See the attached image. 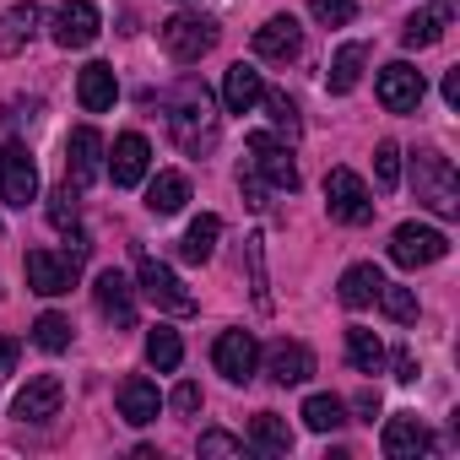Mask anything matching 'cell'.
I'll return each mask as SVG.
<instances>
[{"mask_svg": "<svg viewBox=\"0 0 460 460\" xmlns=\"http://www.w3.org/2000/svg\"><path fill=\"white\" fill-rule=\"evenodd\" d=\"M163 109H168V130H173V141H179L190 157H200V152L217 146V109H211L206 82L179 76V87L163 98Z\"/></svg>", "mask_w": 460, "mask_h": 460, "instance_id": "obj_1", "label": "cell"}, {"mask_svg": "<svg viewBox=\"0 0 460 460\" xmlns=\"http://www.w3.org/2000/svg\"><path fill=\"white\" fill-rule=\"evenodd\" d=\"M411 190H417V200L433 217H455L460 211V179H455V163L444 152H417L411 157Z\"/></svg>", "mask_w": 460, "mask_h": 460, "instance_id": "obj_2", "label": "cell"}, {"mask_svg": "<svg viewBox=\"0 0 460 460\" xmlns=\"http://www.w3.org/2000/svg\"><path fill=\"white\" fill-rule=\"evenodd\" d=\"M157 39H163L168 60L195 66L200 55H211V49H217V22H211V17H200V12H179V17H168V22L157 28Z\"/></svg>", "mask_w": 460, "mask_h": 460, "instance_id": "obj_3", "label": "cell"}, {"mask_svg": "<svg viewBox=\"0 0 460 460\" xmlns=\"http://www.w3.org/2000/svg\"><path fill=\"white\" fill-rule=\"evenodd\" d=\"M136 288H141L146 304H157V314H195V293H190L163 261H152V255L136 261Z\"/></svg>", "mask_w": 460, "mask_h": 460, "instance_id": "obj_4", "label": "cell"}, {"mask_svg": "<svg viewBox=\"0 0 460 460\" xmlns=\"http://www.w3.org/2000/svg\"><path fill=\"white\" fill-rule=\"evenodd\" d=\"M325 211L336 222H347V227H363L374 217V195H368V184L352 168H331L325 173Z\"/></svg>", "mask_w": 460, "mask_h": 460, "instance_id": "obj_5", "label": "cell"}, {"mask_svg": "<svg viewBox=\"0 0 460 460\" xmlns=\"http://www.w3.org/2000/svg\"><path fill=\"white\" fill-rule=\"evenodd\" d=\"M76 277H82V255L76 250H33L28 255V288L39 293V298H60V293H71L76 288Z\"/></svg>", "mask_w": 460, "mask_h": 460, "instance_id": "obj_6", "label": "cell"}, {"mask_svg": "<svg viewBox=\"0 0 460 460\" xmlns=\"http://www.w3.org/2000/svg\"><path fill=\"white\" fill-rule=\"evenodd\" d=\"M250 168L271 184V190H298V163H293V146L271 130H255L250 136Z\"/></svg>", "mask_w": 460, "mask_h": 460, "instance_id": "obj_7", "label": "cell"}, {"mask_svg": "<svg viewBox=\"0 0 460 460\" xmlns=\"http://www.w3.org/2000/svg\"><path fill=\"white\" fill-rule=\"evenodd\" d=\"M0 200H6V206L39 200V163H33V152L22 141L0 146Z\"/></svg>", "mask_w": 460, "mask_h": 460, "instance_id": "obj_8", "label": "cell"}, {"mask_svg": "<svg viewBox=\"0 0 460 460\" xmlns=\"http://www.w3.org/2000/svg\"><path fill=\"white\" fill-rule=\"evenodd\" d=\"M449 255V239L438 234V227H422V222H401L395 227V239H390V261L417 271V266H433Z\"/></svg>", "mask_w": 460, "mask_h": 460, "instance_id": "obj_9", "label": "cell"}, {"mask_svg": "<svg viewBox=\"0 0 460 460\" xmlns=\"http://www.w3.org/2000/svg\"><path fill=\"white\" fill-rule=\"evenodd\" d=\"M211 363H217V374L227 385H250L255 368H261V341L250 331H222L217 347H211Z\"/></svg>", "mask_w": 460, "mask_h": 460, "instance_id": "obj_10", "label": "cell"}, {"mask_svg": "<svg viewBox=\"0 0 460 460\" xmlns=\"http://www.w3.org/2000/svg\"><path fill=\"white\" fill-rule=\"evenodd\" d=\"M98 28H103V17H98L93 0H60L55 17H49V39L60 49H87L98 39Z\"/></svg>", "mask_w": 460, "mask_h": 460, "instance_id": "obj_11", "label": "cell"}, {"mask_svg": "<svg viewBox=\"0 0 460 460\" xmlns=\"http://www.w3.org/2000/svg\"><path fill=\"white\" fill-rule=\"evenodd\" d=\"M103 173V136L93 130V125H76L71 136H66V184H93Z\"/></svg>", "mask_w": 460, "mask_h": 460, "instance_id": "obj_12", "label": "cell"}, {"mask_svg": "<svg viewBox=\"0 0 460 460\" xmlns=\"http://www.w3.org/2000/svg\"><path fill=\"white\" fill-rule=\"evenodd\" d=\"M422 93H428V82H422V71H411L406 60H395V66L379 71V103H385L390 114H417Z\"/></svg>", "mask_w": 460, "mask_h": 460, "instance_id": "obj_13", "label": "cell"}, {"mask_svg": "<svg viewBox=\"0 0 460 460\" xmlns=\"http://www.w3.org/2000/svg\"><path fill=\"white\" fill-rule=\"evenodd\" d=\"M60 401H66V385H60L55 374H39V379H28V385L17 390L12 411H17L22 422H49V417H60Z\"/></svg>", "mask_w": 460, "mask_h": 460, "instance_id": "obj_14", "label": "cell"}, {"mask_svg": "<svg viewBox=\"0 0 460 460\" xmlns=\"http://www.w3.org/2000/svg\"><path fill=\"white\" fill-rule=\"evenodd\" d=\"M146 168H152V146H146V136H141V130H125V136L114 141V152H109V173H114V184L130 190V184L146 179Z\"/></svg>", "mask_w": 460, "mask_h": 460, "instance_id": "obj_15", "label": "cell"}, {"mask_svg": "<svg viewBox=\"0 0 460 460\" xmlns=\"http://www.w3.org/2000/svg\"><path fill=\"white\" fill-rule=\"evenodd\" d=\"M93 298H98V309L114 320V325H136V288H130V277L125 271H98V282H93Z\"/></svg>", "mask_w": 460, "mask_h": 460, "instance_id": "obj_16", "label": "cell"}, {"mask_svg": "<svg viewBox=\"0 0 460 460\" xmlns=\"http://www.w3.org/2000/svg\"><path fill=\"white\" fill-rule=\"evenodd\" d=\"M298 49H304L298 17H271L266 28H255V55L261 60H298Z\"/></svg>", "mask_w": 460, "mask_h": 460, "instance_id": "obj_17", "label": "cell"}, {"mask_svg": "<svg viewBox=\"0 0 460 460\" xmlns=\"http://www.w3.org/2000/svg\"><path fill=\"white\" fill-rule=\"evenodd\" d=\"M76 98H82V109H87V114H109V109H114V98H119L114 66L93 60V66H87V71L76 76Z\"/></svg>", "mask_w": 460, "mask_h": 460, "instance_id": "obj_18", "label": "cell"}, {"mask_svg": "<svg viewBox=\"0 0 460 460\" xmlns=\"http://www.w3.org/2000/svg\"><path fill=\"white\" fill-rule=\"evenodd\" d=\"M266 374H271L277 385H304V379L314 374V352H309L304 341H277V347L266 352Z\"/></svg>", "mask_w": 460, "mask_h": 460, "instance_id": "obj_19", "label": "cell"}, {"mask_svg": "<svg viewBox=\"0 0 460 460\" xmlns=\"http://www.w3.org/2000/svg\"><path fill=\"white\" fill-rule=\"evenodd\" d=\"M157 411H163V395H157V385L152 379H125L119 385V417L130 422V428H146V422H157Z\"/></svg>", "mask_w": 460, "mask_h": 460, "instance_id": "obj_20", "label": "cell"}, {"mask_svg": "<svg viewBox=\"0 0 460 460\" xmlns=\"http://www.w3.org/2000/svg\"><path fill=\"white\" fill-rule=\"evenodd\" d=\"M385 455L390 460H417V455H428V428L411 417V411H401V417H390L385 422Z\"/></svg>", "mask_w": 460, "mask_h": 460, "instance_id": "obj_21", "label": "cell"}, {"mask_svg": "<svg viewBox=\"0 0 460 460\" xmlns=\"http://www.w3.org/2000/svg\"><path fill=\"white\" fill-rule=\"evenodd\" d=\"M261 93H266V82H261V71L255 66H227V82H222V103H227V114H250L255 103H261Z\"/></svg>", "mask_w": 460, "mask_h": 460, "instance_id": "obj_22", "label": "cell"}, {"mask_svg": "<svg viewBox=\"0 0 460 460\" xmlns=\"http://www.w3.org/2000/svg\"><path fill=\"white\" fill-rule=\"evenodd\" d=\"M33 33H39V6H33V0L0 12V55H22L33 44Z\"/></svg>", "mask_w": 460, "mask_h": 460, "instance_id": "obj_23", "label": "cell"}, {"mask_svg": "<svg viewBox=\"0 0 460 460\" xmlns=\"http://www.w3.org/2000/svg\"><path fill=\"white\" fill-rule=\"evenodd\" d=\"M379 288H385V271H379V266H347L336 293H341L347 309H368V304L379 298Z\"/></svg>", "mask_w": 460, "mask_h": 460, "instance_id": "obj_24", "label": "cell"}, {"mask_svg": "<svg viewBox=\"0 0 460 460\" xmlns=\"http://www.w3.org/2000/svg\"><path fill=\"white\" fill-rule=\"evenodd\" d=\"M444 22H449V12H444V6H422V12H411V17H406L401 44H406V49H433V44L444 39Z\"/></svg>", "mask_w": 460, "mask_h": 460, "instance_id": "obj_25", "label": "cell"}, {"mask_svg": "<svg viewBox=\"0 0 460 460\" xmlns=\"http://www.w3.org/2000/svg\"><path fill=\"white\" fill-rule=\"evenodd\" d=\"M363 66H368V44H341L336 49V60H331V76H325V87L341 98V93H352L358 82H363Z\"/></svg>", "mask_w": 460, "mask_h": 460, "instance_id": "obj_26", "label": "cell"}, {"mask_svg": "<svg viewBox=\"0 0 460 460\" xmlns=\"http://www.w3.org/2000/svg\"><path fill=\"white\" fill-rule=\"evenodd\" d=\"M217 239H222V222L206 211V217H195L190 222V234H184V244H179V255L190 261V266H206L211 255H217Z\"/></svg>", "mask_w": 460, "mask_h": 460, "instance_id": "obj_27", "label": "cell"}, {"mask_svg": "<svg viewBox=\"0 0 460 460\" xmlns=\"http://www.w3.org/2000/svg\"><path fill=\"white\" fill-rule=\"evenodd\" d=\"M250 444H255L261 455H293V428H288V417L261 411V417L250 422Z\"/></svg>", "mask_w": 460, "mask_h": 460, "instance_id": "obj_28", "label": "cell"}, {"mask_svg": "<svg viewBox=\"0 0 460 460\" xmlns=\"http://www.w3.org/2000/svg\"><path fill=\"white\" fill-rule=\"evenodd\" d=\"M184 200H190V179L184 173H157L152 179V190H146V206L157 211V217H173V211H184Z\"/></svg>", "mask_w": 460, "mask_h": 460, "instance_id": "obj_29", "label": "cell"}, {"mask_svg": "<svg viewBox=\"0 0 460 460\" xmlns=\"http://www.w3.org/2000/svg\"><path fill=\"white\" fill-rule=\"evenodd\" d=\"M347 358H352L358 374H379V368H385V341H379L374 331L352 325V331H347Z\"/></svg>", "mask_w": 460, "mask_h": 460, "instance_id": "obj_30", "label": "cell"}, {"mask_svg": "<svg viewBox=\"0 0 460 460\" xmlns=\"http://www.w3.org/2000/svg\"><path fill=\"white\" fill-rule=\"evenodd\" d=\"M179 358H184V341H179V331H168V325L146 331V363H152L157 374H173V368H179Z\"/></svg>", "mask_w": 460, "mask_h": 460, "instance_id": "obj_31", "label": "cell"}, {"mask_svg": "<svg viewBox=\"0 0 460 460\" xmlns=\"http://www.w3.org/2000/svg\"><path fill=\"white\" fill-rule=\"evenodd\" d=\"M341 422H347V401H341V395H309V401H304V428L331 433V428H341Z\"/></svg>", "mask_w": 460, "mask_h": 460, "instance_id": "obj_32", "label": "cell"}, {"mask_svg": "<svg viewBox=\"0 0 460 460\" xmlns=\"http://www.w3.org/2000/svg\"><path fill=\"white\" fill-rule=\"evenodd\" d=\"M71 336H76V331H71V320H66V314H55V309L33 320V341H39L44 352H66V347H71Z\"/></svg>", "mask_w": 460, "mask_h": 460, "instance_id": "obj_33", "label": "cell"}, {"mask_svg": "<svg viewBox=\"0 0 460 460\" xmlns=\"http://www.w3.org/2000/svg\"><path fill=\"white\" fill-rule=\"evenodd\" d=\"M49 222L60 227V234H76V222H82V200H76V184H60L49 195Z\"/></svg>", "mask_w": 460, "mask_h": 460, "instance_id": "obj_34", "label": "cell"}, {"mask_svg": "<svg viewBox=\"0 0 460 460\" xmlns=\"http://www.w3.org/2000/svg\"><path fill=\"white\" fill-rule=\"evenodd\" d=\"M374 304H379L390 320H401V325H411V320H417V293H411V288H395V282H385Z\"/></svg>", "mask_w": 460, "mask_h": 460, "instance_id": "obj_35", "label": "cell"}, {"mask_svg": "<svg viewBox=\"0 0 460 460\" xmlns=\"http://www.w3.org/2000/svg\"><path fill=\"white\" fill-rule=\"evenodd\" d=\"M261 103H266L271 125H277L288 141H298V109H293V98H288V93H261Z\"/></svg>", "mask_w": 460, "mask_h": 460, "instance_id": "obj_36", "label": "cell"}, {"mask_svg": "<svg viewBox=\"0 0 460 460\" xmlns=\"http://www.w3.org/2000/svg\"><path fill=\"white\" fill-rule=\"evenodd\" d=\"M374 179H379V190H395L401 184V146L395 141H379L374 146Z\"/></svg>", "mask_w": 460, "mask_h": 460, "instance_id": "obj_37", "label": "cell"}, {"mask_svg": "<svg viewBox=\"0 0 460 460\" xmlns=\"http://www.w3.org/2000/svg\"><path fill=\"white\" fill-rule=\"evenodd\" d=\"M309 12H314V22H325V28H347V22L358 17V0H309Z\"/></svg>", "mask_w": 460, "mask_h": 460, "instance_id": "obj_38", "label": "cell"}, {"mask_svg": "<svg viewBox=\"0 0 460 460\" xmlns=\"http://www.w3.org/2000/svg\"><path fill=\"white\" fill-rule=\"evenodd\" d=\"M200 455H250V444L234 438V433H222V428H211V433H200Z\"/></svg>", "mask_w": 460, "mask_h": 460, "instance_id": "obj_39", "label": "cell"}, {"mask_svg": "<svg viewBox=\"0 0 460 460\" xmlns=\"http://www.w3.org/2000/svg\"><path fill=\"white\" fill-rule=\"evenodd\" d=\"M173 411H184V417L200 411V385H179V390H173Z\"/></svg>", "mask_w": 460, "mask_h": 460, "instance_id": "obj_40", "label": "cell"}, {"mask_svg": "<svg viewBox=\"0 0 460 460\" xmlns=\"http://www.w3.org/2000/svg\"><path fill=\"white\" fill-rule=\"evenodd\" d=\"M395 379H401V385L417 379V358H411V352H395Z\"/></svg>", "mask_w": 460, "mask_h": 460, "instance_id": "obj_41", "label": "cell"}, {"mask_svg": "<svg viewBox=\"0 0 460 460\" xmlns=\"http://www.w3.org/2000/svg\"><path fill=\"white\" fill-rule=\"evenodd\" d=\"M12 368H17V341L0 336V374H12Z\"/></svg>", "mask_w": 460, "mask_h": 460, "instance_id": "obj_42", "label": "cell"}, {"mask_svg": "<svg viewBox=\"0 0 460 460\" xmlns=\"http://www.w3.org/2000/svg\"><path fill=\"white\" fill-rule=\"evenodd\" d=\"M352 406H358V417H363V422H374V411H379V395H374V390H363Z\"/></svg>", "mask_w": 460, "mask_h": 460, "instance_id": "obj_43", "label": "cell"}, {"mask_svg": "<svg viewBox=\"0 0 460 460\" xmlns=\"http://www.w3.org/2000/svg\"><path fill=\"white\" fill-rule=\"evenodd\" d=\"M444 103H449V109L460 103V71H449V76H444Z\"/></svg>", "mask_w": 460, "mask_h": 460, "instance_id": "obj_44", "label": "cell"}]
</instances>
